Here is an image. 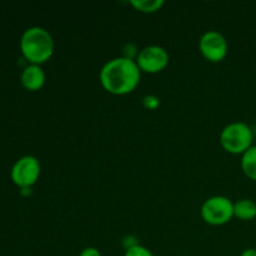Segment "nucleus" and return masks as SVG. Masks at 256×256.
Here are the masks:
<instances>
[{
    "label": "nucleus",
    "mask_w": 256,
    "mask_h": 256,
    "mask_svg": "<svg viewBox=\"0 0 256 256\" xmlns=\"http://www.w3.org/2000/svg\"><path fill=\"white\" fill-rule=\"evenodd\" d=\"M142 72L135 60L118 56L105 62L99 72L104 90L112 95H128L140 84Z\"/></svg>",
    "instance_id": "f257e3e1"
},
{
    "label": "nucleus",
    "mask_w": 256,
    "mask_h": 256,
    "mask_svg": "<svg viewBox=\"0 0 256 256\" xmlns=\"http://www.w3.org/2000/svg\"><path fill=\"white\" fill-rule=\"evenodd\" d=\"M52 34L42 26H30L20 38V52L29 64L42 65L54 54Z\"/></svg>",
    "instance_id": "f03ea898"
},
{
    "label": "nucleus",
    "mask_w": 256,
    "mask_h": 256,
    "mask_svg": "<svg viewBox=\"0 0 256 256\" xmlns=\"http://www.w3.org/2000/svg\"><path fill=\"white\" fill-rule=\"evenodd\" d=\"M255 132L244 122H234L228 124L220 132L219 142L222 149L232 155H242L254 142Z\"/></svg>",
    "instance_id": "7ed1b4c3"
},
{
    "label": "nucleus",
    "mask_w": 256,
    "mask_h": 256,
    "mask_svg": "<svg viewBox=\"0 0 256 256\" xmlns=\"http://www.w3.org/2000/svg\"><path fill=\"white\" fill-rule=\"evenodd\" d=\"M200 215L206 224L222 226L234 218V202L222 195L210 196L202 202Z\"/></svg>",
    "instance_id": "20e7f679"
},
{
    "label": "nucleus",
    "mask_w": 256,
    "mask_h": 256,
    "mask_svg": "<svg viewBox=\"0 0 256 256\" xmlns=\"http://www.w3.org/2000/svg\"><path fill=\"white\" fill-rule=\"evenodd\" d=\"M42 172L40 162L32 155H24L19 158L10 170L12 182L20 189H30L36 184Z\"/></svg>",
    "instance_id": "39448f33"
},
{
    "label": "nucleus",
    "mask_w": 256,
    "mask_h": 256,
    "mask_svg": "<svg viewBox=\"0 0 256 256\" xmlns=\"http://www.w3.org/2000/svg\"><path fill=\"white\" fill-rule=\"evenodd\" d=\"M169 52L160 45H148L140 49L136 64L140 72L146 74H158L169 65Z\"/></svg>",
    "instance_id": "423d86ee"
},
{
    "label": "nucleus",
    "mask_w": 256,
    "mask_h": 256,
    "mask_svg": "<svg viewBox=\"0 0 256 256\" xmlns=\"http://www.w3.org/2000/svg\"><path fill=\"white\" fill-rule=\"evenodd\" d=\"M199 50L208 62H220L226 58L229 44L226 38L222 32L216 30H209L200 38Z\"/></svg>",
    "instance_id": "0eeeda50"
},
{
    "label": "nucleus",
    "mask_w": 256,
    "mask_h": 256,
    "mask_svg": "<svg viewBox=\"0 0 256 256\" xmlns=\"http://www.w3.org/2000/svg\"><path fill=\"white\" fill-rule=\"evenodd\" d=\"M46 82V75L42 70V65L28 64L22 69V75H20V82L22 88L29 92H38L42 89Z\"/></svg>",
    "instance_id": "6e6552de"
},
{
    "label": "nucleus",
    "mask_w": 256,
    "mask_h": 256,
    "mask_svg": "<svg viewBox=\"0 0 256 256\" xmlns=\"http://www.w3.org/2000/svg\"><path fill=\"white\" fill-rule=\"evenodd\" d=\"M234 216L242 222H250L256 218V202L250 199H242L234 202Z\"/></svg>",
    "instance_id": "1a4fd4ad"
},
{
    "label": "nucleus",
    "mask_w": 256,
    "mask_h": 256,
    "mask_svg": "<svg viewBox=\"0 0 256 256\" xmlns=\"http://www.w3.org/2000/svg\"><path fill=\"white\" fill-rule=\"evenodd\" d=\"M242 170L250 180L256 182V145H252L246 152L242 155L240 160Z\"/></svg>",
    "instance_id": "9d476101"
},
{
    "label": "nucleus",
    "mask_w": 256,
    "mask_h": 256,
    "mask_svg": "<svg viewBox=\"0 0 256 256\" xmlns=\"http://www.w3.org/2000/svg\"><path fill=\"white\" fill-rule=\"evenodd\" d=\"M164 0H132L130 5L134 8L135 10L144 14H152L156 12L164 6Z\"/></svg>",
    "instance_id": "9b49d317"
},
{
    "label": "nucleus",
    "mask_w": 256,
    "mask_h": 256,
    "mask_svg": "<svg viewBox=\"0 0 256 256\" xmlns=\"http://www.w3.org/2000/svg\"><path fill=\"white\" fill-rule=\"evenodd\" d=\"M124 256H154V254L148 248L138 244L135 246L130 248V249L125 250Z\"/></svg>",
    "instance_id": "f8f14e48"
},
{
    "label": "nucleus",
    "mask_w": 256,
    "mask_h": 256,
    "mask_svg": "<svg viewBox=\"0 0 256 256\" xmlns=\"http://www.w3.org/2000/svg\"><path fill=\"white\" fill-rule=\"evenodd\" d=\"M142 105H144L145 109H148V110L158 109L160 105V98L156 96V95H152V94L145 95V96L142 98Z\"/></svg>",
    "instance_id": "ddd939ff"
},
{
    "label": "nucleus",
    "mask_w": 256,
    "mask_h": 256,
    "mask_svg": "<svg viewBox=\"0 0 256 256\" xmlns=\"http://www.w3.org/2000/svg\"><path fill=\"white\" fill-rule=\"evenodd\" d=\"M139 52L140 50H138V48L135 46V44H132V42H128V44H125L124 48H122V56L130 60H136L138 55H139Z\"/></svg>",
    "instance_id": "4468645a"
},
{
    "label": "nucleus",
    "mask_w": 256,
    "mask_h": 256,
    "mask_svg": "<svg viewBox=\"0 0 256 256\" xmlns=\"http://www.w3.org/2000/svg\"><path fill=\"white\" fill-rule=\"evenodd\" d=\"M79 256H102V252H100V250L98 248L88 246L80 252Z\"/></svg>",
    "instance_id": "2eb2a0df"
},
{
    "label": "nucleus",
    "mask_w": 256,
    "mask_h": 256,
    "mask_svg": "<svg viewBox=\"0 0 256 256\" xmlns=\"http://www.w3.org/2000/svg\"><path fill=\"white\" fill-rule=\"evenodd\" d=\"M139 242H136V238H134L132 235H126V236L122 239V246L125 248V250L130 249V248L135 246V245H138Z\"/></svg>",
    "instance_id": "dca6fc26"
},
{
    "label": "nucleus",
    "mask_w": 256,
    "mask_h": 256,
    "mask_svg": "<svg viewBox=\"0 0 256 256\" xmlns=\"http://www.w3.org/2000/svg\"><path fill=\"white\" fill-rule=\"evenodd\" d=\"M240 256H256V249L254 248H249V249H245L244 252H242Z\"/></svg>",
    "instance_id": "f3484780"
},
{
    "label": "nucleus",
    "mask_w": 256,
    "mask_h": 256,
    "mask_svg": "<svg viewBox=\"0 0 256 256\" xmlns=\"http://www.w3.org/2000/svg\"><path fill=\"white\" fill-rule=\"evenodd\" d=\"M255 138H256V130H255Z\"/></svg>",
    "instance_id": "a211bd4d"
}]
</instances>
